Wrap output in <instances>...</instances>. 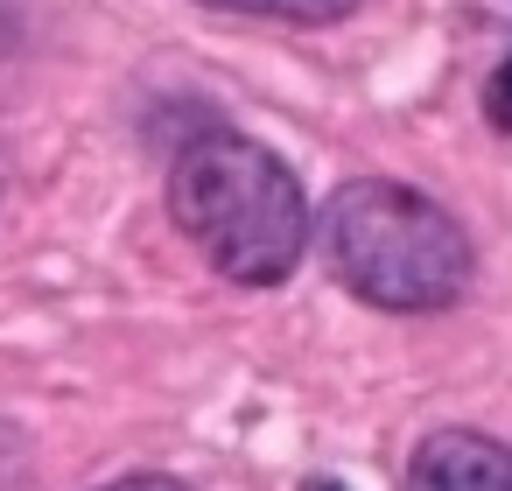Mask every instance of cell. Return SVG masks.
Here are the masks:
<instances>
[{
  "label": "cell",
  "instance_id": "obj_2",
  "mask_svg": "<svg viewBox=\"0 0 512 491\" xmlns=\"http://www.w3.org/2000/svg\"><path fill=\"white\" fill-rule=\"evenodd\" d=\"M323 253H330V274L358 302L393 309V316H435V309L463 302L470 267H477L463 225L435 197L386 183V176H358L330 197Z\"/></svg>",
  "mask_w": 512,
  "mask_h": 491
},
{
  "label": "cell",
  "instance_id": "obj_3",
  "mask_svg": "<svg viewBox=\"0 0 512 491\" xmlns=\"http://www.w3.org/2000/svg\"><path fill=\"white\" fill-rule=\"evenodd\" d=\"M400 491H512V449L477 428H435L407 456Z\"/></svg>",
  "mask_w": 512,
  "mask_h": 491
},
{
  "label": "cell",
  "instance_id": "obj_6",
  "mask_svg": "<svg viewBox=\"0 0 512 491\" xmlns=\"http://www.w3.org/2000/svg\"><path fill=\"white\" fill-rule=\"evenodd\" d=\"M99 491H190L183 477H162V470H134V477H113V484H99Z\"/></svg>",
  "mask_w": 512,
  "mask_h": 491
},
{
  "label": "cell",
  "instance_id": "obj_4",
  "mask_svg": "<svg viewBox=\"0 0 512 491\" xmlns=\"http://www.w3.org/2000/svg\"><path fill=\"white\" fill-rule=\"evenodd\" d=\"M204 8H225V15H267V22H302V29H323V22H344L358 0H204Z\"/></svg>",
  "mask_w": 512,
  "mask_h": 491
},
{
  "label": "cell",
  "instance_id": "obj_1",
  "mask_svg": "<svg viewBox=\"0 0 512 491\" xmlns=\"http://www.w3.org/2000/svg\"><path fill=\"white\" fill-rule=\"evenodd\" d=\"M169 211L190 232V246L239 288H274L302 267V246H309L302 183L274 148L232 127H211L176 155Z\"/></svg>",
  "mask_w": 512,
  "mask_h": 491
},
{
  "label": "cell",
  "instance_id": "obj_5",
  "mask_svg": "<svg viewBox=\"0 0 512 491\" xmlns=\"http://www.w3.org/2000/svg\"><path fill=\"white\" fill-rule=\"evenodd\" d=\"M484 120L498 127V134H512V57L491 71V85H484Z\"/></svg>",
  "mask_w": 512,
  "mask_h": 491
}]
</instances>
